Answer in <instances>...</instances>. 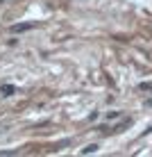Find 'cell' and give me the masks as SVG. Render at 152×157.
Returning a JSON list of instances; mask_svg holds the SVG:
<instances>
[{
    "label": "cell",
    "instance_id": "6da1fadb",
    "mask_svg": "<svg viewBox=\"0 0 152 157\" xmlns=\"http://www.w3.org/2000/svg\"><path fill=\"white\" fill-rule=\"evenodd\" d=\"M34 28H36V23H14V25H9V32L18 34V32H28V30H34Z\"/></svg>",
    "mask_w": 152,
    "mask_h": 157
},
{
    "label": "cell",
    "instance_id": "7a4b0ae2",
    "mask_svg": "<svg viewBox=\"0 0 152 157\" xmlns=\"http://www.w3.org/2000/svg\"><path fill=\"white\" fill-rule=\"evenodd\" d=\"M14 91H16L14 84H2V86H0V94H2V96H14Z\"/></svg>",
    "mask_w": 152,
    "mask_h": 157
},
{
    "label": "cell",
    "instance_id": "3957f363",
    "mask_svg": "<svg viewBox=\"0 0 152 157\" xmlns=\"http://www.w3.org/2000/svg\"><path fill=\"white\" fill-rule=\"evenodd\" d=\"M98 148H100L98 144H91V146H86V148L82 150V155H91V153H98Z\"/></svg>",
    "mask_w": 152,
    "mask_h": 157
},
{
    "label": "cell",
    "instance_id": "277c9868",
    "mask_svg": "<svg viewBox=\"0 0 152 157\" xmlns=\"http://www.w3.org/2000/svg\"><path fill=\"white\" fill-rule=\"evenodd\" d=\"M123 112H107V121H113V118H120Z\"/></svg>",
    "mask_w": 152,
    "mask_h": 157
},
{
    "label": "cell",
    "instance_id": "5b68a950",
    "mask_svg": "<svg viewBox=\"0 0 152 157\" xmlns=\"http://www.w3.org/2000/svg\"><path fill=\"white\" fill-rule=\"evenodd\" d=\"M139 89H141V91H152V82H141Z\"/></svg>",
    "mask_w": 152,
    "mask_h": 157
}]
</instances>
